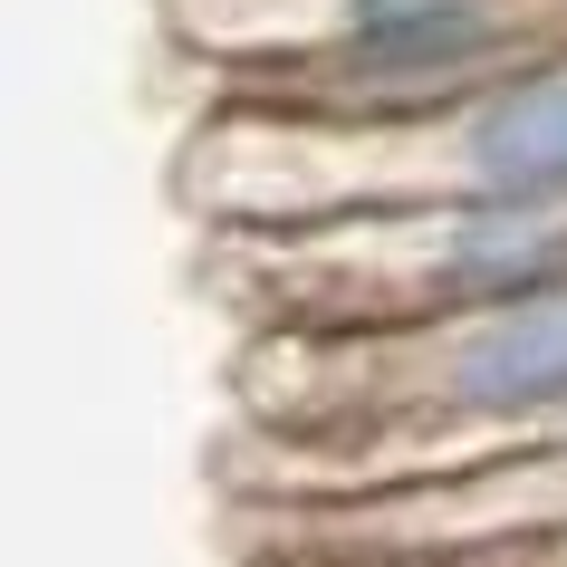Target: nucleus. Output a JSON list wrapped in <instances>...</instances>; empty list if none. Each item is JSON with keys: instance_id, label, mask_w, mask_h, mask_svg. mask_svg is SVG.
<instances>
[{"instance_id": "f257e3e1", "label": "nucleus", "mask_w": 567, "mask_h": 567, "mask_svg": "<svg viewBox=\"0 0 567 567\" xmlns=\"http://www.w3.org/2000/svg\"><path fill=\"white\" fill-rule=\"evenodd\" d=\"M240 414L269 501H357L567 443V279L414 328H250Z\"/></svg>"}, {"instance_id": "f03ea898", "label": "nucleus", "mask_w": 567, "mask_h": 567, "mask_svg": "<svg viewBox=\"0 0 567 567\" xmlns=\"http://www.w3.org/2000/svg\"><path fill=\"white\" fill-rule=\"evenodd\" d=\"M481 193H567V39L394 125H299L203 96L183 145V203L203 231H299Z\"/></svg>"}, {"instance_id": "7ed1b4c3", "label": "nucleus", "mask_w": 567, "mask_h": 567, "mask_svg": "<svg viewBox=\"0 0 567 567\" xmlns=\"http://www.w3.org/2000/svg\"><path fill=\"white\" fill-rule=\"evenodd\" d=\"M221 106L394 125L567 39L558 0H154Z\"/></svg>"}, {"instance_id": "20e7f679", "label": "nucleus", "mask_w": 567, "mask_h": 567, "mask_svg": "<svg viewBox=\"0 0 567 567\" xmlns=\"http://www.w3.org/2000/svg\"><path fill=\"white\" fill-rule=\"evenodd\" d=\"M212 279L250 328H414L567 279V193L347 212L299 231H212Z\"/></svg>"}, {"instance_id": "39448f33", "label": "nucleus", "mask_w": 567, "mask_h": 567, "mask_svg": "<svg viewBox=\"0 0 567 567\" xmlns=\"http://www.w3.org/2000/svg\"><path fill=\"white\" fill-rule=\"evenodd\" d=\"M558 529H567V443L501 452V462L404 481V491H357V501H279V548L299 567H443Z\"/></svg>"}, {"instance_id": "423d86ee", "label": "nucleus", "mask_w": 567, "mask_h": 567, "mask_svg": "<svg viewBox=\"0 0 567 567\" xmlns=\"http://www.w3.org/2000/svg\"><path fill=\"white\" fill-rule=\"evenodd\" d=\"M443 567H567V529L558 538H519V548H481V558H443Z\"/></svg>"}, {"instance_id": "0eeeda50", "label": "nucleus", "mask_w": 567, "mask_h": 567, "mask_svg": "<svg viewBox=\"0 0 567 567\" xmlns=\"http://www.w3.org/2000/svg\"><path fill=\"white\" fill-rule=\"evenodd\" d=\"M558 10H567V0H558Z\"/></svg>"}]
</instances>
